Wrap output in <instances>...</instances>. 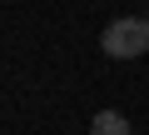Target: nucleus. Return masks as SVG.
I'll use <instances>...</instances> for the list:
<instances>
[{
  "mask_svg": "<svg viewBox=\"0 0 149 135\" xmlns=\"http://www.w3.org/2000/svg\"><path fill=\"white\" fill-rule=\"evenodd\" d=\"M104 55L109 60H134L149 55V15H119L104 30Z\"/></svg>",
  "mask_w": 149,
  "mask_h": 135,
  "instance_id": "1",
  "label": "nucleus"
},
{
  "mask_svg": "<svg viewBox=\"0 0 149 135\" xmlns=\"http://www.w3.org/2000/svg\"><path fill=\"white\" fill-rule=\"evenodd\" d=\"M90 135H134V130H129V120H124L119 110H100V115L90 120Z\"/></svg>",
  "mask_w": 149,
  "mask_h": 135,
  "instance_id": "2",
  "label": "nucleus"
}]
</instances>
